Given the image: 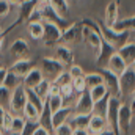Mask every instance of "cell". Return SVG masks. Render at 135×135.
Here are the masks:
<instances>
[{"label": "cell", "instance_id": "cell-56", "mask_svg": "<svg viewBox=\"0 0 135 135\" xmlns=\"http://www.w3.org/2000/svg\"><path fill=\"white\" fill-rule=\"evenodd\" d=\"M132 68H134V69H135V61H134V65H132Z\"/></svg>", "mask_w": 135, "mask_h": 135}, {"label": "cell", "instance_id": "cell-60", "mask_svg": "<svg viewBox=\"0 0 135 135\" xmlns=\"http://www.w3.org/2000/svg\"><path fill=\"white\" fill-rule=\"evenodd\" d=\"M134 42H135V39H134Z\"/></svg>", "mask_w": 135, "mask_h": 135}, {"label": "cell", "instance_id": "cell-19", "mask_svg": "<svg viewBox=\"0 0 135 135\" xmlns=\"http://www.w3.org/2000/svg\"><path fill=\"white\" fill-rule=\"evenodd\" d=\"M105 68H107L110 72H113V74H116V75L119 77V75L127 69V65H126V61L119 57V54L116 52V54L112 55V58L108 60V63H107V66Z\"/></svg>", "mask_w": 135, "mask_h": 135}, {"label": "cell", "instance_id": "cell-20", "mask_svg": "<svg viewBox=\"0 0 135 135\" xmlns=\"http://www.w3.org/2000/svg\"><path fill=\"white\" fill-rule=\"evenodd\" d=\"M118 54H119V57L126 61V65L127 66H132L135 61V42L134 41H127L123 47H119L118 50H116Z\"/></svg>", "mask_w": 135, "mask_h": 135}, {"label": "cell", "instance_id": "cell-4", "mask_svg": "<svg viewBox=\"0 0 135 135\" xmlns=\"http://www.w3.org/2000/svg\"><path fill=\"white\" fill-rule=\"evenodd\" d=\"M121 104H123V101H121L119 98L110 96V99H108V105H107L105 119H107L108 129H112L115 135H119V127H118V112H119Z\"/></svg>", "mask_w": 135, "mask_h": 135}, {"label": "cell", "instance_id": "cell-48", "mask_svg": "<svg viewBox=\"0 0 135 135\" xmlns=\"http://www.w3.org/2000/svg\"><path fill=\"white\" fill-rule=\"evenodd\" d=\"M72 135H90V132L86 129H74V134Z\"/></svg>", "mask_w": 135, "mask_h": 135}, {"label": "cell", "instance_id": "cell-10", "mask_svg": "<svg viewBox=\"0 0 135 135\" xmlns=\"http://www.w3.org/2000/svg\"><path fill=\"white\" fill-rule=\"evenodd\" d=\"M94 108V102L90 96V91L85 90L83 93L77 94V101L74 104V113H80V115H91Z\"/></svg>", "mask_w": 135, "mask_h": 135}, {"label": "cell", "instance_id": "cell-11", "mask_svg": "<svg viewBox=\"0 0 135 135\" xmlns=\"http://www.w3.org/2000/svg\"><path fill=\"white\" fill-rule=\"evenodd\" d=\"M101 71H102L101 74L104 75V85L107 86L108 94L121 99V91H119V77H118L116 74L110 72L107 68H101Z\"/></svg>", "mask_w": 135, "mask_h": 135}, {"label": "cell", "instance_id": "cell-54", "mask_svg": "<svg viewBox=\"0 0 135 135\" xmlns=\"http://www.w3.org/2000/svg\"><path fill=\"white\" fill-rule=\"evenodd\" d=\"M38 3H49V0H38Z\"/></svg>", "mask_w": 135, "mask_h": 135}, {"label": "cell", "instance_id": "cell-23", "mask_svg": "<svg viewBox=\"0 0 135 135\" xmlns=\"http://www.w3.org/2000/svg\"><path fill=\"white\" fill-rule=\"evenodd\" d=\"M44 77H42V72H41V69H38V68H33L24 79H22V85L25 86V88H36V85L42 80Z\"/></svg>", "mask_w": 135, "mask_h": 135}, {"label": "cell", "instance_id": "cell-50", "mask_svg": "<svg viewBox=\"0 0 135 135\" xmlns=\"http://www.w3.org/2000/svg\"><path fill=\"white\" fill-rule=\"evenodd\" d=\"M5 112H6V108H5V107H0V129H2V123H3V116H5Z\"/></svg>", "mask_w": 135, "mask_h": 135}, {"label": "cell", "instance_id": "cell-34", "mask_svg": "<svg viewBox=\"0 0 135 135\" xmlns=\"http://www.w3.org/2000/svg\"><path fill=\"white\" fill-rule=\"evenodd\" d=\"M25 94H27V102L33 104L35 107L41 112L42 110V105H44V101L36 94V91H35L33 88H25Z\"/></svg>", "mask_w": 135, "mask_h": 135}, {"label": "cell", "instance_id": "cell-17", "mask_svg": "<svg viewBox=\"0 0 135 135\" xmlns=\"http://www.w3.org/2000/svg\"><path fill=\"white\" fill-rule=\"evenodd\" d=\"M118 6H119V2L118 0H112L107 8H105V19H104V25L113 28V25L118 22V16H119V11H118Z\"/></svg>", "mask_w": 135, "mask_h": 135}, {"label": "cell", "instance_id": "cell-42", "mask_svg": "<svg viewBox=\"0 0 135 135\" xmlns=\"http://www.w3.org/2000/svg\"><path fill=\"white\" fill-rule=\"evenodd\" d=\"M60 94L63 96V99H65V101L69 99V98H72V94H75V91H74V88H72V82H71V83H68V85L60 86Z\"/></svg>", "mask_w": 135, "mask_h": 135}, {"label": "cell", "instance_id": "cell-18", "mask_svg": "<svg viewBox=\"0 0 135 135\" xmlns=\"http://www.w3.org/2000/svg\"><path fill=\"white\" fill-rule=\"evenodd\" d=\"M74 115V107H63L60 110H57L55 113H52V127H58L61 124L68 123L71 119V116Z\"/></svg>", "mask_w": 135, "mask_h": 135}, {"label": "cell", "instance_id": "cell-14", "mask_svg": "<svg viewBox=\"0 0 135 135\" xmlns=\"http://www.w3.org/2000/svg\"><path fill=\"white\" fill-rule=\"evenodd\" d=\"M33 68H36V61L35 60H30V58H25V60H16L11 66L8 68V71H11L17 77L24 79Z\"/></svg>", "mask_w": 135, "mask_h": 135}, {"label": "cell", "instance_id": "cell-25", "mask_svg": "<svg viewBox=\"0 0 135 135\" xmlns=\"http://www.w3.org/2000/svg\"><path fill=\"white\" fill-rule=\"evenodd\" d=\"M115 30L118 32H135V16L126 17V19H118V22L113 25Z\"/></svg>", "mask_w": 135, "mask_h": 135}, {"label": "cell", "instance_id": "cell-59", "mask_svg": "<svg viewBox=\"0 0 135 135\" xmlns=\"http://www.w3.org/2000/svg\"><path fill=\"white\" fill-rule=\"evenodd\" d=\"M0 68H2V65H0Z\"/></svg>", "mask_w": 135, "mask_h": 135}, {"label": "cell", "instance_id": "cell-43", "mask_svg": "<svg viewBox=\"0 0 135 135\" xmlns=\"http://www.w3.org/2000/svg\"><path fill=\"white\" fill-rule=\"evenodd\" d=\"M68 72H69V75H71L72 79H77V77H83V75H85V71L79 66V65H74V63L69 66Z\"/></svg>", "mask_w": 135, "mask_h": 135}, {"label": "cell", "instance_id": "cell-58", "mask_svg": "<svg viewBox=\"0 0 135 135\" xmlns=\"http://www.w3.org/2000/svg\"><path fill=\"white\" fill-rule=\"evenodd\" d=\"M9 135H19V134H9Z\"/></svg>", "mask_w": 135, "mask_h": 135}, {"label": "cell", "instance_id": "cell-22", "mask_svg": "<svg viewBox=\"0 0 135 135\" xmlns=\"http://www.w3.org/2000/svg\"><path fill=\"white\" fill-rule=\"evenodd\" d=\"M55 58L58 60V61H61L65 66H71L72 63H74V54H72V50L68 47V46H58L57 49H55Z\"/></svg>", "mask_w": 135, "mask_h": 135}, {"label": "cell", "instance_id": "cell-41", "mask_svg": "<svg viewBox=\"0 0 135 135\" xmlns=\"http://www.w3.org/2000/svg\"><path fill=\"white\" fill-rule=\"evenodd\" d=\"M54 82H55L58 86H63V85H68V83H71V82H72V77L69 75V72H68V71H65V72H61V74L54 80Z\"/></svg>", "mask_w": 135, "mask_h": 135}, {"label": "cell", "instance_id": "cell-26", "mask_svg": "<svg viewBox=\"0 0 135 135\" xmlns=\"http://www.w3.org/2000/svg\"><path fill=\"white\" fill-rule=\"evenodd\" d=\"M27 28H28V33H30V36H32L33 39H36V41L42 39L44 25H42V22H41V21H32V22H28Z\"/></svg>", "mask_w": 135, "mask_h": 135}, {"label": "cell", "instance_id": "cell-3", "mask_svg": "<svg viewBox=\"0 0 135 135\" xmlns=\"http://www.w3.org/2000/svg\"><path fill=\"white\" fill-rule=\"evenodd\" d=\"M119 91H121V101L132 98L135 93V69L127 66V69L119 75Z\"/></svg>", "mask_w": 135, "mask_h": 135}, {"label": "cell", "instance_id": "cell-29", "mask_svg": "<svg viewBox=\"0 0 135 135\" xmlns=\"http://www.w3.org/2000/svg\"><path fill=\"white\" fill-rule=\"evenodd\" d=\"M22 85V79L21 77H17L16 74H13L11 71H8V74H6V77H5V80H3V86H6L8 90H16L17 86H21Z\"/></svg>", "mask_w": 135, "mask_h": 135}, {"label": "cell", "instance_id": "cell-45", "mask_svg": "<svg viewBox=\"0 0 135 135\" xmlns=\"http://www.w3.org/2000/svg\"><path fill=\"white\" fill-rule=\"evenodd\" d=\"M11 11V3L8 0H0V19L6 17Z\"/></svg>", "mask_w": 135, "mask_h": 135}, {"label": "cell", "instance_id": "cell-13", "mask_svg": "<svg viewBox=\"0 0 135 135\" xmlns=\"http://www.w3.org/2000/svg\"><path fill=\"white\" fill-rule=\"evenodd\" d=\"M113 54H116V47L112 46L110 42H107L105 39H102L101 47H99V50H98V58H96V65H98V68H105L107 66V63H108V60L112 58Z\"/></svg>", "mask_w": 135, "mask_h": 135}, {"label": "cell", "instance_id": "cell-31", "mask_svg": "<svg viewBox=\"0 0 135 135\" xmlns=\"http://www.w3.org/2000/svg\"><path fill=\"white\" fill-rule=\"evenodd\" d=\"M33 90L36 91V94H38L42 101H46V99L49 98V91H50V80L42 79V80L36 85V88H33Z\"/></svg>", "mask_w": 135, "mask_h": 135}, {"label": "cell", "instance_id": "cell-7", "mask_svg": "<svg viewBox=\"0 0 135 135\" xmlns=\"http://www.w3.org/2000/svg\"><path fill=\"white\" fill-rule=\"evenodd\" d=\"M27 104V94H25V86L21 85L11 93V101H9V110L13 115H22V110Z\"/></svg>", "mask_w": 135, "mask_h": 135}, {"label": "cell", "instance_id": "cell-36", "mask_svg": "<svg viewBox=\"0 0 135 135\" xmlns=\"http://www.w3.org/2000/svg\"><path fill=\"white\" fill-rule=\"evenodd\" d=\"M108 99H110V94H107V96H105L104 99H101V101L94 102L93 113L101 115V116H105V113H107V105H108Z\"/></svg>", "mask_w": 135, "mask_h": 135}, {"label": "cell", "instance_id": "cell-9", "mask_svg": "<svg viewBox=\"0 0 135 135\" xmlns=\"http://www.w3.org/2000/svg\"><path fill=\"white\" fill-rule=\"evenodd\" d=\"M82 30H83V25H82L80 21L68 25L66 28L63 30V33H61L60 42L68 46V44H74L77 41H82Z\"/></svg>", "mask_w": 135, "mask_h": 135}, {"label": "cell", "instance_id": "cell-12", "mask_svg": "<svg viewBox=\"0 0 135 135\" xmlns=\"http://www.w3.org/2000/svg\"><path fill=\"white\" fill-rule=\"evenodd\" d=\"M9 54L16 58V60H25V58H30V47H28V42L22 38L13 41V44L9 46Z\"/></svg>", "mask_w": 135, "mask_h": 135}, {"label": "cell", "instance_id": "cell-57", "mask_svg": "<svg viewBox=\"0 0 135 135\" xmlns=\"http://www.w3.org/2000/svg\"><path fill=\"white\" fill-rule=\"evenodd\" d=\"M22 2H30V0H22Z\"/></svg>", "mask_w": 135, "mask_h": 135}, {"label": "cell", "instance_id": "cell-38", "mask_svg": "<svg viewBox=\"0 0 135 135\" xmlns=\"http://www.w3.org/2000/svg\"><path fill=\"white\" fill-rule=\"evenodd\" d=\"M11 90H8L6 86H0V107H6L9 105V101H11Z\"/></svg>", "mask_w": 135, "mask_h": 135}, {"label": "cell", "instance_id": "cell-15", "mask_svg": "<svg viewBox=\"0 0 135 135\" xmlns=\"http://www.w3.org/2000/svg\"><path fill=\"white\" fill-rule=\"evenodd\" d=\"M82 41H83V42H85L91 50L98 52V50H99V47H101L102 36L98 33V32H94V30L88 28V27H83V30H82Z\"/></svg>", "mask_w": 135, "mask_h": 135}, {"label": "cell", "instance_id": "cell-16", "mask_svg": "<svg viewBox=\"0 0 135 135\" xmlns=\"http://www.w3.org/2000/svg\"><path fill=\"white\" fill-rule=\"evenodd\" d=\"M107 129H108V124H107L105 116L91 113V118H90V123H88V127H86L90 135H99L101 132L107 131Z\"/></svg>", "mask_w": 135, "mask_h": 135}, {"label": "cell", "instance_id": "cell-52", "mask_svg": "<svg viewBox=\"0 0 135 135\" xmlns=\"http://www.w3.org/2000/svg\"><path fill=\"white\" fill-rule=\"evenodd\" d=\"M8 2H9L11 5H17V6H19V5L22 3V0H8Z\"/></svg>", "mask_w": 135, "mask_h": 135}, {"label": "cell", "instance_id": "cell-24", "mask_svg": "<svg viewBox=\"0 0 135 135\" xmlns=\"http://www.w3.org/2000/svg\"><path fill=\"white\" fill-rule=\"evenodd\" d=\"M91 115H80V113H74L71 116V119L68 121L74 129H86L88 123H90Z\"/></svg>", "mask_w": 135, "mask_h": 135}, {"label": "cell", "instance_id": "cell-5", "mask_svg": "<svg viewBox=\"0 0 135 135\" xmlns=\"http://www.w3.org/2000/svg\"><path fill=\"white\" fill-rule=\"evenodd\" d=\"M42 25H44V33H42V44L46 47H52L55 44L60 42V38L63 33V28L54 22H47V21H42Z\"/></svg>", "mask_w": 135, "mask_h": 135}, {"label": "cell", "instance_id": "cell-39", "mask_svg": "<svg viewBox=\"0 0 135 135\" xmlns=\"http://www.w3.org/2000/svg\"><path fill=\"white\" fill-rule=\"evenodd\" d=\"M54 134L55 135H72L74 134V127H72L69 123H65V124L55 127V129H54Z\"/></svg>", "mask_w": 135, "mask_h": 135}, {"label": "cell", "instance_id": "cell-51", "mask_svg": "<svg viewBox=\"0 0 135 135\" xmlns=\"http://www.w3.org/2000/svg\"><path fill=\"white\" fill-rule=\"evenodd\" d=\"M99 135H115V134H113V131H112V129H107V131H104V132H101Z\"/></svg>", "mask_w": 135, "mask_h": 135}, {"label": "cell", "instance_id": "cell-35", "mask_svg": "<svg viewBox=\"0 0 135 135\" xmlns=\"http://www.w3.org/2000/svg\"><path fill=\"white\" fill-rule=\"evenodd\" d=\"M88 91H90V96H91L93 102L101 101V99H104V98L108 94V90H107V86H105L104 83H102V85H99V86H94V88L88 90Z\"/></svg>", "mask_w": 135, "mask_h": 135}, {"label": "cell", "instance_id": "cell-6", "mask_svg": "<svg viewBox=\"0 0 135 135\" xmlns=\"http://www.w3.org/2000/svg\"><path fill=\"white\" fill-rule=\"evenodd\" d=\"M132 118H134V108L127 104H121L119 112H118V127H119V134L127 135L132 126Z\"/></svg>", "mask_w": 135, "mask_h": 135}, {"label": "cell", "instance_id": "cell-8", "mask_svg": "<svg viewBox=\"0 0 135 135\" xmlns=\"http://www.w3.org/2000/svg\"><path fill=\"white\" fill-rule=\"evenodd\" d=\"M38 13L41 21H47V22H54L60 27H65V17H61L52 6L50 3H38ZM66 28V27H65Z\"/></svg>", "mask_w": 135, "mask_h": 135}, {"label": "cell", "instance_id": "cell-2", "mask_svg": "<svg viewBox=\"0 0 135 135\" xmlns=\"http://www.w3.org/2000/svg\"><path fill=\"white\" fill-rule=\"evenodd\" d=\"M99 27H101L102 39H105L107 42H110L112 46H115L116 50H118L119 47H123L127 41H131V36H129L131 32H118V30H115V28H110V27L104 25V22L99 24Z\"/></svg>", "mask_w": 135, "mask_h": 135}, {"label": "cell", "instance_id": "cell-33", "mask_svg": "<svg viewBox=\"0 0 135 135\" xmlns=\"http://www.w3.org/2000/svg\"><path fill=\"white\" fill-rule=\"evenodd\" d=\"M47 104H49L52 113H55L57 110H60V108L65 107V99H63L61 94H50V96L47 98Z\"/></svg>", "mask_w": 135, "mask_h": 135}, {"label": "cell", "instance_id": "cell-47", "mask_svg": "<svg viewBox=\"0 0 135 135\" xmlns=\"http://www.w3.org/2000/svg\"><path fill=\"white\" fill-rule=\"evenodd\" d=\"M6 74H8V68H0V86L3 85V80H5Z\"/></svg>", "mask_w": 135, "mask_h": 135}, {"label": "cell", "instance_id": "cell-40", "mask_svg": "<svg viewBox=\"0 0 135 135\" xmlns=\"http://www.w3.org/2000/svg\"><path fill=\"white\" fill-rule=\"evenodd\" d=\"M38 121H27L25 123V126H24V131L21 132L19 135H33L35 131L38 129Z\"/></svg>", "mask_w": 135, "mask_h": 135}, {"label": "cell", "instance_id": "cell-27", "mask_svg": "<svg viewBox=\"0 0 135 135\" xmlns=\"http://www.w3.org/2000/svg\"><path fill=\"white\" fill-rule=\"evenodd\" d=\"M85 82H86V88L91 90L94 86H99L104 83V75L101 72H90V74H85Z\"/></svg>", "mask_w": 135, "mask_h": 135}, {"label": "cell", "instance_id": "cell-53", "mask_svg": "<svg viewBox=\"0 0 135 135\" xmlns=\"http://www.w3.org/2000/svg\"><path fill=\"white\" fill-rule=\"evenodd\" d=\"M132 108H135V93H134V96H132V105H131Z\"/></svg>", "mask_w": 135, "mask_h": 135}, {"label": "cell", "instance_id": "cell-49", "mask_svg": "<svg viewBox=\"0 0 135 135\" xmlns=\"http://www.w3.org/2000/svg\"><path fill=\"white\" fill-rule=\"evenodd\" d=\"M5 36H6V30H0V52H2V46H3Z\"/></svg>", "mask_w": 135, "mask_h": 135}, {"label": "cell", "instance_id": "cell-44", "mask_svg": "<svg viewBox=\"0 0 135 135\" xmlns=\"http://www.w3.org/2000/svg\"><path fill=\"white\" fill-rule=\"evenodd\" d=\"M11 121H13V113L6 110V112H5V116H3V123H2V131H3V132H9Z\"/></svg>", "mask_w": 135, "mask_h": 135}, {"label": "cell", "instance_id": "cell-46", "mask_svg": "<svg viewBox=\"0 0 135 135\" xmlns=\"http://www.w3.org/2000/svg\"><path fill=\"white\" fill-rule=\"evenodd\" d=\"M33 135H52V132L47 131V129H44V127H41V126H38V129L35 131Z\"/></svg>", "mask_w": 135, "mask_h": 135}, {"label": "cell", "instance_id": "cell-32", "mask_svg": "<svg viewBox=\"0 0 135 135\" xmlns=\"http://www.w3.org/2000/svg\"><path fill=\"white\" fill-rule=\"evenodd\" d=\"M50 6L61 16V17H66L68 13H69V5H68V0H49Z\"/></svg>", "mask_w": 135, "mask_h": 135}, {"label": "cell", "instance_id": "cell-37", "mask_svg": "<svg viewBox=\"0 0 135 135\" xmlns=\"http://www.w3.org/2000/svg\"><path fill=\"white\" fill-rule=\"evenodd\" d=\"M72 88H74L75 94H80V93H83L85 90H88V88H86V82H85V75H83V77L72 79Z\"/></svg>", "mask_w": 135, "mask_h": 135}, {"label": "cell", "instance_id": "cell-21", "mask_svg": "<svg viewBox=\"0 0 135 135\" xmlns=\"http://www.w3.org/2000/svg\"><path fill=\"white\" fill-rule=\"evenodd\" d=\"M38 124L47 131H50L54 134V127H52V110L47 104V99L44 101V105H42V110L39 113V119H38Z\"/></svg>", "mask_w": 135, "mask_h": 135}, {"label": "cell", "instance_id": "cell-28", "mask_svg": "<svg viewBox=\"0 0 135 135\" xmlns=\"http://www.w3.org/2000/svg\"><path fill=\"white\" fill-rule=\"evenodd\" d=\"M39 113L41 112L35 107L33 104H30V102H27L25 107H24V110H22V116L27 121H38L39 119Z\"/></svg>", "mask_w": 135, "mask_h": 135}, {"label": "cell", "instance_id": "cell-1", "mask_svg": "<svg viewBox=\"0 0 135 135\" xmlns=\"http://www.w3.org/2000/svg\"><path fill=\"white\" fill-rule=\"evenodd\" d=\"M39 69H41L44 79L54 82L61 72H65L66 66H65L61 61H58L55 57H44V58L41 60V68H39Z\"/></svg>", "mask_w": 135, "mask_h": 135}, {"label": "cell", "instance_id": "cell-30", "mask_svg": "<svg viewBox=\"0 0 135 135\" xmlns=\"http://www.w3.org/2000/svg\"><path fill=\"white\" fill-rule=\"evenodd\" d=\"M27 119L22 115H13V121H11V127H9V134H21L24 131Z\"/></svg>", "mask_w": 135, "mask_h": 135}, {"label": "cell", "instance_id": "cell-55", "mask_svg": "<svg viewBox=\"0 0 135 135\" xmlns=\"http://www.w3.org/2000/svg\"><path fill=\"white\" fill-rule=\"evenodd\" d=\"M0 135H3V131H2V129H0Z\"/></svg>", "mask_w": 135, "mask_h": 135}]
</instances>
